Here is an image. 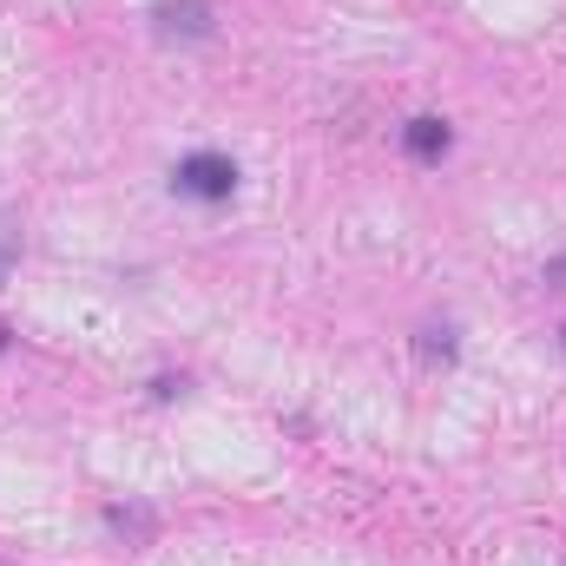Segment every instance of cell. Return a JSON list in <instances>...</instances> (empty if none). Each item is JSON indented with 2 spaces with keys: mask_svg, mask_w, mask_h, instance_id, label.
Wrapping results in <instances>:
<instances>
[{
  "mask_svg": "<svg viewBox=\"0 0 566 566\" xmlns=\"http://www.w3.org/2000/svg\"><path fill=\"white\" fill-rule=\"evenodd\" d=\"M151 33L171 40V46L211 40V33H218V7H211V0H158V7H151Z\"/></svg>",
  "mask_w": 566,
  "mask_h": 566,
  "instance_id": "7a4b0ae2",
  "label": "cell"
},
{
  "mask_svg": "<svg viewBox=\"0 0 566 566\" xmlns=\"http://www.w3.org/2000/svg\"><path fill=\"white\" fill-rule=\"evenodd\" d=\"M402 145H409L416 158H441V151L454 145V133H448V119L422 113V119H409V126H402Z\"/></svg>",
  "mask_w": 566,
  "mask_h": 566,
  "instance_id": "3957f363",
  "label": "cell"
},
{
  "mask_svg": "<svg viewBox=\"0 0 566 566\" xmlns=\"http://www.w3.org/2000/svg\"><path fill=\"white\" fill-rule=\"evenodd\" d=\"M13 271V238H0V277Z\"/></svg>",
  "mask_w": 566,
  "mask_h": 566,
  "instance_id": "5b68a950",
  "label": "cell"
},
{
  "mask_svg": "<svg viewBox=\"0 0 566 566\" xmlns=\"http://www.w3.org/2000/svg\"><path fill=\"white\" fill-rule=\"evenodd\" d=\"M171 191H178V198H198V205H224V198L238 191V165H231L224 151H191V158H178Z\"/></svg>",
  "mask_w": 566,
  "mask_h": 566,
  "instance_id": "6da1fadb",
  "label": "cell"
},
{
  "mask_svg": "<svg viewBox=\"0 0 566 566\" xmlns=\"http://www.w3.org/2000/svg\"><path fill=\"white\" fill-rule=\"evenodd\" d=\"M547 283H560V290H566V258H554V264H547Z\"/></svg>",
  "mask_w": 566,
  "mask_h": 566,
  "instance_id": "8992f818",
  "label": "cell"
},
{
  "mask_svg": "<svg viewBox=\"0 0 566 566\" xmlns=\"http://www.w3.org/2000/svg\"><path fill=\"white\" fill-rule=\"evenodd\" d=\"M422 356H454V329H422Z\"/></svg>",
  "mask_w": 566,
  "mask_h": 566,
  "instance_id": "277c9868",
  "label": "cell"
}]
</instances>
